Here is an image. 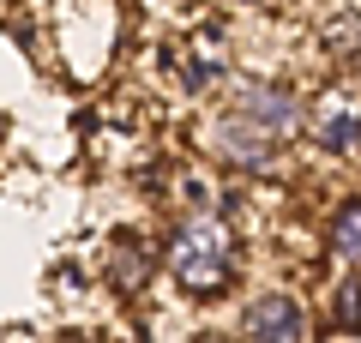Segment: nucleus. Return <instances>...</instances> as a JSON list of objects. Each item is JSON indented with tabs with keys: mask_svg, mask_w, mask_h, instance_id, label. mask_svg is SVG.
<instances>
[{
	"mask_svg": "<svg viewBox=\"0 0 361 343\" xmlns=\"http://www.w3.org/2000/svg\"><path fill=\"white\" fill-rule=\"evenodd\" d=\"M331 319H337V331H355V325H361V277L337 283V295H331Z\"/></svg>",
	"mask_w": 361,
	"mask_h": 343,
	"instance_id": "10",
	"label": "nucleus"
},
{
	"mask_svg": "<svg viewBox=\"0 0 361 343\" xmlns=\"http://www.w3.org/2000/svg\"><path fill=\"white\" fill-rule=\"evenodd\" d=\"M325 241H331V253L343 259V265L361 271V193H349V199L331 211V223H325Z\"/></svg>",
	"mask_w": 361,
	"mask_h": 343,
	"instance_id": "7",
	"label": "nucleus"
},
{
	"mask_svg": "<svg viewBox=\"0 0 361 343\" xmlns=\"http://www.w3.org/2000/svg\"><path fill=\"white\" fill-rule=\"evenodd\" d=\"M229 109H241V114H253L259 127H271V133H295L301 121H307V109H301V97L295 90H283V85H241L229 97Z\"/></svg>",
	"mask_w": 361,
	"mask_h": 343,
	"instance_id": "5",
	"label": "nucleus"
},
{
	"mask_svg": "<svg viewBox=\"0 0 361 343\" xmlns=\"http://www.w3.org/2000/svg\"><path fill=\"white\" fill-rule=\"evenodd\" d=\"M109 277H115V289H145V277H151V253H145L139 235H115V253H109Z\"/></svg>",
	"mask_w": 361,
	"mask_h": 343,
	"instance_id": "9",
	"label": "nucleus"
},
{
	"mask_svg": "<svg viewBox=\"0 0 361 343\" xmlns=\"http://www.w3.org/2000/svg\"><path fill=\"white\" fill-rule=\"evenodd\" d=\"M175 66H180V85L193 90V97L211 90L223 73H229V37H223V30H199L193 42L175 49Z\"/></svg>",
	"mask_w": 361,
	"mask_h": 343,
	"instance_id": "6",
	"label": "nucleus"
},
{
	"mask_svg": "<svg viewBox=\"0 0 361 343\" xmlns=\"http://www.w3.org/2000/svg\"><path fill=\"white\" fill-rule=\"evenodd\" d=\"M247 343H307V313H301L295 295L283 289H265L247 301V325H241Z\"/></svg>",
	"mask_w": 361,
	"mask_h": 343,
	"instance_id": "4",
	"label": "nucleus"
},
{
	"mask_svg": "<svg viewBox=\"0 0 361 343\" xmlns=\"http://www.w3.org/2000/svg\"><path fill=\"white\" fill-rule=\"evenodd\" d=\"M61 343H90V337H61Z\"/></svg>",
	"mask_w": 361,
	"mask_h": 343,
	"instance_id": "11",
	"label": "nucleus"
},
{
	"mask_svg": "<svg viewBox=\"0 0 361 343\" xmlns=\"http://www.w3.org/2000/svg\"><path fill=\"white\" fill-rule=\"evenodd\" d=\"M235 229L217 217V205H193L163 241V265L187 295H223L235 283Z\"/></svg>",
	"mask_w": 361,
	"mask_h": 343,
	"instance_id": "1",
	"label": "nucleus"
},
{
	"mask_svg": "<svg viewBox=\"0 0 361 343\" xmlns=\"http://www.w3.org/2000/svg\"><path fill=\"white\" fill-rule=\"evenodd\" d=\"M319 42H325V54H331V61L361 66V6H343V13H331V18L319 25Z\"/></svg>",
	"mask_w": 361,
	"mask_h": 343,
	"instance_id": "8",
	"label": "nucleus"
},
{
	"mask_svg": "<svg viewBox=\"0 0 361 343\" xmlns=\"http://www.w3.org/2000/svg\"><path fill=\"white\" fill-rule=\"evenodd\" d=\"M205 151L217 157V163L241 169V175H259V169H271L277 157H283V133H271V127H259L253 114L229 109L223 121L205 127Z\"/></svg>",
	"mask_w": 361,
	"mask_h": 343,
	"instance_id": "2",
	"label": "nucleus"
},
{
	"mask_svg": "<svg viewBox=\"0 0 361 343\" xmlns=\"http://www.w3.org/2000/svg\"><path fill=\"white\" fill-rule=\"evenodd\" d=\"M307 133L325 157H349L361 151V78H337L313 97L307 109Z\"/></svg>",
	"mask_w": 361,
	"mask_h": 343,
	"instance_id": "3",
	"label": "nucleus"
}]
</instances>
